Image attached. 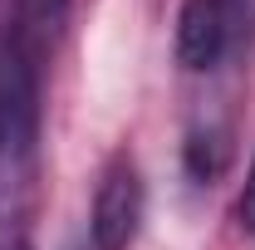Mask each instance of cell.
Masks as SVG:
<instances>
[{"label":"cell","instance_id":"obj_1","mask_svg":"<svg viewBox=\"0 0 255 250\" xmlns=\"http://www.w3.org/2000/svg\"><path fill=\"white\" fill-rule=\"evenodd\" d=\"M34 123H39L34 44L20 30H10L0 34V250L20 246V216L34 177Z\"/></svg>","mask_w":255,"mask_h":250},{"label":"cell","instance_id":"obj_3","mask_svg":"<svg viewBox=\"0 0 255 250\" xmlns=\"http://www.w3.org/2000/svg\"><path fill=\"white\" fill-rule=\"evenodd\" d=\"M142 211H147V187H142V172L128 152H118L103 177H98L94 191V216H89V231H94L98 250H128L137 226H142Z\"/></svg>","mask_w":255,"mask_h":250},{"label":"cell","instance_id":"obj_4","mask_svg":"<svg viewBox=\"0 0 255 250\" xmlns=\"http://www.w3.org/2000/svg\"><path fill=\"white\" fill-rule=\"evenodd\" d=\"M64 5H69V0H20V25H25L20 34L30 39L34 49H39V39H44V34H54V30H59Z\"/></svg>","mask_w":255,"mask_h":250},{"label":"cell","instance_id":"obj_2","mask_svg":"<svg viewBox=\"0 0 255 250\" xmlns=\"http://www.w3.org/2000/svg\"><path fill=\"white\" fill-rule=\"evenodd\" d=\"M255 25L251 0H187L177 15V59L182 69H216L236 34Z\"/></svg>","mask_w":255,"mask_h":250},{"label":"cell","instance_id":"obj_6","mask_svg":"<svg viewBox=\"0 0 255 250\" xmlns=\"http://www.w3.org/2000/svg\"><path fill=\"white\" fill-rule=\"evenodd\" d=\"M15 250H30V246H25V241H20V246H15Z\"/></svg>","mask_w":255,"mask_h":250},{"label":"cell","instance_id":"obj_5","mask_svg":"<svg viewBox=\"0 0 255 250\" xmlns=\"http://www.w3.org/2000/svg\"><path fill=\"white\" fill-rule=\"evenodd\" d=\"M236 221H241V231L255 236V157H251V172H246V187L236 196Z\"/></svg>","mask_w":255,"mask_h":250}]
</instances>
